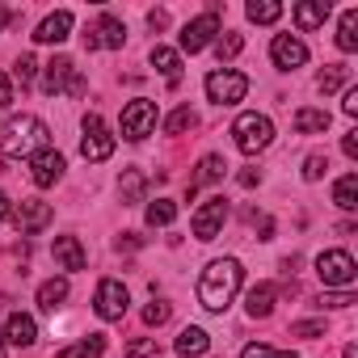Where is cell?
Masks as SVG:
<instances>
[{
	"instance_id": "22",
	"label": "cell",
	"mask_w": 358,
	"mask_h": 358,
	"mask_svg": "<svg viewBox=\"0 0 358 358\" xmlns=\"http://www.w3.org/2000/svg\"><path fill=\"white\" fill-rule=\"evenodd\" d=\"M143 190H148V177L139 169H122V177H118V199H122V207H139L143 203Z\"/></svg>"
},
{
	"instance_id": "37",
	"label": "cell",
	"mask_w": 358,
	"mask_h": 358,
	"mask_svg": "<svg viewBox=\"0 0 358 358\" xmlns=\"http://www.w3.org/2000/svg\"><path fill=\"white\" fill-rule=\"evenodd\" d=\"M291 337L316 341V337H324V320H295V324H291Z\"/></svg>"
},
{
	"instance_id": "23",
	"label": "cell",
	"mask_w": 358,
	"mask_h": 358,
	"mask_svg": "<svg viewBox=\"0 0 358 358\" xmlns=\"http://www.w3.org/2000/svg\"><path fill=\"white\" fill-rule=\"evenodd\" d=\"M329 0H303V5H295V26L299 30H316V26H324L329 22Z\"/></svg>"
},
{
	"instance_id": "10",
	"label": "cell",
	"mask_w": 358,
	"mask_h": 358,
	"mask_svg": "<svg viewBox=\"0 0 358 358\" xmlns=\"http://www.w3.org/2000/svg\"><path fill=\"white\" fill-rule=\"evenodd\" d=\"M127 303H131V295H127V287H122L118 278H101V282H97L93 312H97L101 320H122V316H127Z\"/></svg>"
},
{
	"instance_id": "26",
	"label": "cell",
	"mask_w": 358,
	"mask_h": 358,
	"mask_svg": "<svg viewBox=\"0 0 358 358\" xmlns=\"http://www.w3.org/2000/svg\"><path fill=\"white\" fill-rule=\"evenodd\" d=\"M333 203L341 211H358V173H345L333 182Z\"/></svg>"
},
{
	"instance_id": "29",
	"label": "cell",
	"mask_w": 358,
	"mask_h": 358,
	"mask_svg": "<svg viewBox=\"0 0 358 358\" xmlns=\"http://www.w3.org/2000/svg\"><path fill=\"white\" fill-rule=\"evenodd\" d=\"M64 299H68V278H47V282L38 287V308H43V312H55Z\"/></svg>"
},
{
	"instance_id": "11",
	"label": "cell",
	"mask_w": 358,
	"mask_h": 358,
	"mask_svg": "<svg viewBox=\"0 0 358 358\" xmlns=\"http://www.w3.org/2000/svg\"><path fill=\"white\" fill-rule=\"evenodd\" d=\"M64 152H55V148H43V152H34L30 156V182L38 186V190H47V186H55L59 177H64Z\"/></svg>"
},
{
	"instance_id": "13",
	"label": "cell",
	"mask_w": 358,
	"mask_h": 358,
	"mask_svg": "<svg viewBox=\"0 0 358 358\" xmlns=\"http://www.w3.org/2000/svg\"><path fill=\"white\" fill-rule=\"evenodd\" d=\"M51 215H55V211H51V203L22 199V203L13 207V215H9V220L17 224V232H22V236H34V232H43V228L51 224Z\"/></svg>"
},
{
	"instance_id": "15",
	"label": "cell",
	"mask_w": 358,
	"mask_h": 358,
	"mask_svg": "<svg viewBox=\"0 0 358 358\" xmlns=\"http://www.w3.org/2000/svg\"><path fill=\"white\" fill-rule=\"evenodd\" d=\"M72 76H76V64H72L68 55H55V59L43 68V93H51V97L68 93V89H72Z\"/></svg>"
},
{
	"instance_id": "28",
	"label": "cell",
	"mask_w": 358,
	"mask_h": 358,
	"mask_svg": "<svg viewBox=\"0 0 358 358\" xmlns=\"http://www.w3.org/2000/svg\"><path fill=\"white\" fill-rule=\"evenodd\" d=\"M329 110H312V106H303V110H295V131L299 135H316V131H329Z\"/></svg>"
},
{
	"instance_id": "40",
	"label": "cell",
	"mask_w": 358,
	"mask_h": 358,
	"mask_svg": "<svg viewBox=\"0 0 358 358\" xmlns=\"http://www.w3.org/2000/svg\"><path fill=\"white\" fill-rule=\"evenodd\" d=\"M127 354H131V358H156V354H160V345H156V337H139V341H131V345H127Z\"/></svg>"
},
{
	"instance_id": "34",
	"label": "cell",
	"mask_w": 358,
	"mask_h": 358,
	"mask_svg": "<svg viewBox=\"0 0 358 358\" xmlns=\"http://www.w3.org/2000/svg\"><path fill=\"white\" fill-rule=\"evenodd\" d=\"M241 51H245V38H241V34H220V38H215V55H220V64H224V59H236Z\"/></svg>"
},
{
	"instance_id": "41",
	"label": "cell",
	"mask_w": 358,
	"mask_h": 358,
	"mask_svg": "<svg viewBox=\"0 0 358 358\" xmlns=\"http://www.w3.org/2000/svg\"><path fill=\"white\" fill-rule=\"evenodd\" d=\"M354 303V291H324L320 295V308H350Z\"/></svg>"
},
{
	"instance_id": "27",
	"label": "cell",
	"mask_w": 358,
	"mask_h": 358,
	"mask_svg": "<svg viewBox=\"0 0 358 358\" xmlns=\"http://www.w3.org/2000/svg\"><path fill=\"white\" fill-rule=\"evenodd\" d=\"M245 17H249L253 26H274V22L282 17V5H278V0H249V5H245Z\"/></svg>"
},
{
	"instance_id": "21",
	"label": "cell",
	"mask_w": 358,
	"mask_h": 358,
	"mask_svg": "<svg viewBox=\"0 0 358 358\" xmlns=\"http://www.w3.org/2000/svg\"><path fill=\"white\" fill-rule=\"evenodd\" d=\"M207 345H211V337L199 324H186L182 333H177V341H173V350L182 354V358H199V354H207Z\"/></svg>"
},
{
	"instance_id": "8",
	"label": "cell",
	"mask_w": 358,
	"mask_h": 358,
	"mask_svg": "<svg viewBox=\"0 0 358 358\" xmlns=\"http://www.w3.org/2000/svg\"><path fill=\"white\" fill-rule=\"evenodd\" d=\"M215 34H220V5H211L203 17H194V22L182 26V51L199 55V51H207L215 43Z\"/></svg>"
},
{
	"instance_id": "42",
	"label": "cell",
	"mask_w": 358,
	"mask_h": 358,
	"mask_svg": "<svg viewBox=\"0 0 358 358\" xmlns=\"http://www.w3.org/2000/svg\"><path fill=\"white\" fill-rule=\"evenodd\" d=\"M9 106H13V80L0 72V110H9Z\"/></svg>"
},
{
	"instance_id": "14",
	"label": "cell",
	"mask_w": 358,
	"mask_h": 358,
	"mask_svg": "<svg viewBox=\"0 0 358 358\" xmlns=\"http://www.w3.org/2000/svg\"><path fill=\"white\" fill-rule=\"evenodd\" d=\"M224 173H228V164H224V156H215V152H207V156L199 160V169H194V177H190V182H186V203H194L203 186H215V182H224Z\"/></svg>"
},
{
	"instance_id": "46",
	"label": "cell",
	"mask_w": 358,
	"mask_h": 358,
	"mask_svg": "<svg viewBox=\"0 0 358 358\" xmlns=\"http://www.w3.org/2000/svg\"><path fill=\"white\" fill-rule=\"evenodd\" d=\"M139 245H143V241H139L135 232H122V241H118V249H127V253H131V249H139Z\"/></svg>"
},
{
	"instance_id": "47",
	"label": "cell",
	"mask_w": 358,
	"mask_h": 358,
	"mask_svg": "<svg viewBox=\"0 0 358 358\" xmlns=\"http://www.w3.org/2000/svg\"><path fill=\"white\" fill-rule=\"evenodd\" d=\"M257 182H262V173H253V169H245V173H241V186H245V190H253Z\"/></svg>"
},
{
	"instance_id": "7",
	"label": "cell",
	"mask_w": 358,
	"mask_h": 358,
	"mask_svg": "<svg viewBox=\"0 0 358 358\" xmlns=\"http://www.w3.org/2000/svg\"><path fill=\"white\" fill-rule=\"evenodd\" d=\"M80 156H85L89 164H101V160H110V156H114V135H110V127H106V118H101V114H85Z\"/></svg>"
},
{
	"instance_id": "38",
	"label": "cell",
	"mask_w": 358,
	"mask_h": 358,
	"mask_svg": "<svg viewBox=\"0 0 358 358\" xmlns=\"http://www.w3.org/2000/svg\"><path fill=\"white\" fill-rule=\"evenodd\" d=\"M241 358H299L295 350H274V345H245Z\"/></svg>"
},
{
	"instance_id": "33",
	"label": "cell",
	"mask_w": 358,
	"mask_h": 358,
	"mask_svg": "<svg viewBox=\"0 0 358 358\" xmlns=\"http://www.w3.org/2000/svg\"><path fill=\"white\" fill-rule=\"evenodd\" d=\"M345 80H350V68H345V64H329V68L316 76V89H320V93H337Z\"/></svg>"
},
{
	"instance_id": "48",
	"label": "cell",
	"mask_w": 358,
	"mask_h": 358,
	"mask_svg": "<svg viewBox=\"0 0 358 358\" xmlns=\"http://www.w3.org/2000/svg\"><path fill=\"white\" fill-rule=\"evenodd\" d=\"M9 215H13V203H9V194H5V190H0V224H5Z\"/></svg>"
},
{
	"instance_id": "9",
	"label": "cell",
	"mask_w": 358,
	"mask_h": 358,
	"mask_svg": "<svg viewBox=\"0 0 358 358\" xmlns=\"http://www.w3.org/2000/svg\"><path fill=\"white\" fill-rule=\"evenodd\" d=\"M224 224H228V199H224V194L207 199V203L194 211V220H190V228H194L199 241H215V236L224 232Z\"/></svg>"
},
{
	"instance_id": "49",
	"label": "cell",
	"mask_w": 358,
	"mask_h": 358,
	"mask_svg": "<svg viewBox=\"0 0 358 358\" xmlns=\"http://www.w3.org/2000/svg\"><path fill=\"white\" fill-rule=\"evenodd\" d=\"M9 22H13V13H9V9H5V5H0V30H5V26H9Z\"/></svg>"
},
{
	"instance_id": "45",
	"label": "cell",
	"mask_w": 358,
	"mask_h": 358,
	"mask_svg": "<svg viewBox=\"0 0 358 358\" xmlns=\"http://www.w3.org/2000/svg\"><path fill=\"white\" fill-rule=\"evenodd\" d=\"M148 26H152V30H164V26H169V13H164V9H152V13H148Z\"/></svg>"
},
{
	"instance_id": "30",
	"label": "cell",
	"mask_w": 358,
	"mask_h": 358,
	"mask_svg": "<svg viewBox=\"0 0 358 358\" xmlns=\"http://www.w3.org/2000/svg\"><path fill=\"white\" fill-rule=\"evenodd\" d=\"M199 127V114L190 110V106H177L169 118H164V135H186V131H194Z\"/></svg>"
},
{
	"instance_id": "17",
	"label": "cell",
	"mask_w": 358,
	"mask_h": 358,
	"mask_svg": "<svg viewBox=\"0 0 358 358\" xmlns=\"http://www.w3.org/2000/svg\"><path fill=\"white\" fill-rule=\"evenodd\" d=\"M0 341H9V345H34V341H38V324H34V316L13 312V316L5 320V337H0Z\"/></svg>"
},
{
	"instance_id": "4",
	"label": "cell",
	"mask_w": 358,
	"mask_h": 358,
	"mask_svg": "<svg viewBox=\"0 0 358 358\" xmlns=\"http://www.w3.org/2000/svg\"><path fill=\"white\" fill-rule=\"evenodd\" d=\"M316 274L324 282V291H354V278H358V266L345 249H329L316 257Z\"/></svg>"
},
{
	"instance_id": "12",
	"label": "cell",
	"mask_w": 358,
	"mask_h": 358,
	"mask_svg": "<svg viewBox=\"0 0 358 358\" xmlns=\"http://www.w3.org/2000/svg\"><path fill=\"white\" fill-rule=\"evenodd\" d=\"M270 59H274L278 72H295V68L308 64V47H303V38H295V34H274Z\"/></svg>"
},
{
	"instance_id": "20",
	"label": "cell",
	"mask_w": 358,
	"mask_h": 358,
	"mask_svg": "<svg viewBox=\"0 0 358 358\" xmlns=\"http://www.w3.org/2000/svg\"><path fill=\"white\" fill-rule=\"evenodd\" d=\"M51 257L59 262V270H85V262H89L76 236H55V245H51Z\"/></svg>"
},
{
	"instance_id": "16",
	"label": "cell",
	"mask_w": 358,
	"mask_h": 358,
	"mask_svg": "<svg viewBox=\"0 0 358 358\" xmlns=\"http://www.w3.org/2000/svg\"><path fill=\"white\" fill-rule=\"evenodd\" d=\"M274 303H278V287H274V282H257V287H249V295H245V312H249L253 320H266V316L274 312Z\"/></svg>"
},
{
	"instance_id": "18",
	"label": "cell",
	"mask_w": 358,
	"mask_h": 358,
	"mask_svg": "<svg viewBox=\"0 0 358 358\" xmlns=\"http://www.w3.org/2000/svg\"><path fill=\"white\" fill-rule=\"evenodd\" d=\"M68 34H72V13H68V9H59V13H51V17H43V22H38L34 43H64Z\"/></svg>"
},
{
	"instance_id": "2",
	"label": "cell",
	"mask_w": 358,
	"mask_h": 358,
	"mask_svg": "<svg viewBox=\"0 0 358 358\" xmlns=\"http://www.w3.org/2000/svg\"><path fill=\"white\" fill-rule=\"evenodd\" d=\"M43 148H51V131H47V122L34 118V114L9 118L5 131H0V156H5V160H22V156L30 160V156L43 152Z\"/></svg>"
},
{
	"instance_id": "44",
	"label": "cell",
	"mask_w": 358,
	"mask_h": 358,
	"mask_svg": "<svg viewBox=\"0 0 358 358\" xmlns=\"http://www.w3.org/2000/svg\"><path fill=\"white\" fill-rule=\"evenodd\" d=\"M341 152H345L350 160H358V131H350V135L341 139Z\"/></svg>"
},
{
	"instance_id": "35",
	"label": "cell",
	"mask_w": 358,
	"mask_h": 358,
	"mask_svg": "<svg viewBox=\"0 0 358 358\" xmlns=\"http://www.w3.org/2000/svg\"><path fill=\"white\" fill-rule=\"evenodd\" d=\"M13 76L22 80V89H30V85H34V76H38V59H34V55H22V59L13 64Z\"/></svg>"
},
{
	"instance_id": "50",
	"label": "cell",
	"mask_w": 358,
	"mask_h": 358,
	"mask_svg": "<svg viewBox=\"0 0 358 358\" xmlns=\"http://www.w3.org/2000/svg\"><path fill=\"white\" fill-rule=\"evenodd\" d=\"M0 358H9V354H5V341H0Z\"/></svg>"
},
{
	"instance_id": "19",
	"label": "cell",
	"mask_w": 358,
	"mask_h": 358,
	"mask_svg": "<svg viewBox=\"0 0 358 358\" xmlns=\"http://www.w3.org/2000/svg\"><path fill=\"white\" fill-rule=\"evenodd\" d=\"M89 30H93L97 47H110V51H118V47L127 43V26H122L114 13H101V17H97V26H89Z\"/></svg>"
},
{
	"instance_id": "31",
	"label": "cell",
	"mask_w": 358,
	"mask_h": 358,
	"mask_svg": "<svg viewBox=\"0 0 358 358\" xmlns=\"http://www.w3.org/2000/svg\"><path fill=\"white\" fill-rule=\"evenodd\" d=\"M337 47H341V51H358V9H345V13H341Z\"/></svg>"
},
{
	"instance_id": "32",
	"label": "cell",
	"mask_w": 358,
	"mask_h": 358,
	"mask_svg": "<svg viewBox=\"0 0 358 358\" xmlns=\"http://www.w3.org/2000/svg\"><path fill=\"white\" fill-rule=\"evenodd\" d=\"M143 220H148V228H169V224L177 220V203H169V199H156V203H148Z\"/></svg>"
},
{
	"instance_id": "24",
	"label": "cell",
	"mask_w": 358,
	"mask_h": 358,
	"mask_svg": "<svg viewBox=\"0 0 358 358\" xmlns=\"http://www.w3.org/2000/svg\"><path fill=\"white\" fill-rule=\"evenodd\" d=\"M152 68H156L169 85L182 80V55H177L173 47H160V43H156V47H152Z\"/></svg>"
},
{
	"instance_id": "43",
	"label": "cell",
	"mask_w": 358,
	"mask_h": 358,
	"mask_svg": "<svg viewBox=\"0 0 358 358\" xmlns=\"http://www.w3.org/2000/svg\"><path fill=\"white\" fill-rule=\"evenodd\" d=\"M345 118H358V89H345V101H341Z\"/></svg>"
},
{
	"instance_id": "1",
	"label": "cell",
	"mask_w": 358,
	"mask_h": 358,
	"mask_svg": "<svg viewBox=\"0 0 358 358\" xmlns=\"http://www.w3.org/2000/svg\"><path fill=\"white\" fill-rule=\"evenodd\" d=\"M241 282H245L241 262H236V257H220V262H211V266L203 270V278H199V303H203L207 312H224V308L236 299Z\"/></svg>"
},
{
	"instance_id": "25",
	"label": "cell",
	"mask_w": 358,
	"mask_h": 358,
	"mask_svg": "<svg viewBox=\"0 0 358 358\" xmlns=\"http://www.w3.org/2000/svg\"><path fill=\"white\" fill-rule=\"evenodd\" d=\"M101 354H106V337H101V333H89V337L64 345L55 358H101Z\"/></svg>"
},
{
	"instance_id": "39",
	"label": "cell",
	"mask_w": 358,
	"mask_h": 358,
	"mask_svg": "<svg viewBox=\"0 0 358 358\" xmlns=\"http://www.w3.org/2000/svg\"><path fill=\"white\" fill-rule=\"evenodd\" d=\"M324 169H329V156L312 152V156L303 160V182H320V177H324Z\"/></svg>"
},
{
	"instance_id": "5",
	"label": "cell",
	"mask_w": 358,
	"mask_h": 358,
	"mask_svg": "<svg viewBox=\"0 0 358 358\" xmlns=\"http://www.w3.org/2000/svg\"><path fill=\"white\" fill-rule=\"evenodd\" d=\"M203 89H207V97H211L215 106H236V101H245V93H249V76L236 72V68H215V72H207Z\"/></svg>"
},
{
	"instance_id": "36",
	"label": "cell",
	"mask_w": 358,
	"mask_h": 358,
	"mask_svg": "<svg viewBox=\"0 0 358 358\" xmlns=\"http://www.w3.org/2000/svg\"><path fill=\"white\" fill-rule=\"evenodd\" d=\"M173 316V303L169 299H152L148 308H143V324H164Z\"/></svg>"
},
{
	"instance_id": "6",
	"label": "cell",
	"mask_w": 358,
	"mask_h": 358,
	"mask_svg": "<svg viewBox=\"0 0 358 358\" xmlns=\"http://www.w3.org/2000/svg\"><path fill=\"white\" fill-rule=\"evenodd\" d=\"M118 131H122L127 143L148 139V135L156 131V101H148V97L127 101V106H122V122H118Z\"/></svg>"
},
{
	"instance_id": "3",
	"label": "cell",
	"mask_w": 358,
	"mask_h": 358,
	"mask_svg": "<svg viewBox=\"0 0 358 358\" xmlns=\"http://www.w3.org/2000/svg\"><path fill=\"white\" fill-rule=\"evenodd\" d=\"M232 139H236V148L245 156H257V152H266L274 143V122L266 114H241L232 122Z\"/></svg>"
}]
</instances>
